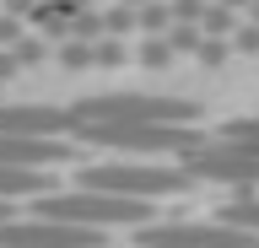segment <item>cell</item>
Wrapping results in <instances>:
<instances>
[{"mask_svg":"<svg viewBox=\"0 0 259 248\" xmlns=\"http://www.w3.org/2000/svg\"><path fill=\"white\" fill-rule=\"evenodd\" d=\"M167 11H173V22H200L205 0H167Z\"/></svg>","mask_w":259,"mask_h":248,"instance_id":"e0dca14e","label":"cell"},{"mask_svg":"<svg viewBox=\"0 0 259 248\" xmlns=\"http://www.w3.org/2000/svg\"><path fill=\"white\" fill-rule=\"evenodd\" d=\"M16 70H22V65L11 60V49H0V81H6V76H16Z\"/></svg>","mask_w":259,"mask_h":248,"instance_id":"ffe728a7","label":"cell"},{"mask_svg":"<svg viewBox=\"0 0 259 248\" xmlns=\"http://www.w3.org/2000/svg\"><path fill=\"white\" fill-rule=\"evenodd\" d=\"M76 157V140H32V135H0V167H60Z\"/></svg>","mask_w":259,"mask_h":248,"instance_id":"9c48e42d","label":"cell"},{"mask_svg":"<svg viewBox=\"0 0 259 248\" xmlns=\"http://www.w3.org/2000/svg\"><path fill=\"white\" fill-rule=\"evenodd\" d=\"M38 216L49 221H70V227H146L157 221L151 216V200H130V194H103V189H76V194H38L32 200Z\"/></svg>","mask_w":259,"mask_h":248,"instance_id":"7a4b0ae2","label":"cell"},{"mask_svg":"<svg viewBox=\"0 0 259 248\" xmlns=\"http://www.w3.org/2000/svg\"><path fill=\"white\" fill-rule=\"evenodd\" d=\"M70 108H27V103H6L0 108V135H32V140H54L70 135Z\"/></svg>","mask_w":259,"mask_h":248,"instance_id":"ba28073f","label":"cell"},{"mask_svg":"<svg viewBox=\"0 0 259 248\" xmlns=\"http://www.w3.org/2000/svg\"><path fill=\"white\" fill-rule=\"evenodd\" d=\"M216 221L243 227V232H259V200H232V205H222V216H216Z\"/></svg>","mask_w":259,"mask_h":248,"instance_id":"8fae6325","label":"cell"},{"mask_svg":"<svg viewBox=\"0 0 259 248\" xmlns=\"http://www.w3.org/2000/svg\"><path fill=\"white\" fill-rule=\"evenodd\" d=\"M49 173L44 167H0V200H38L49 194Z\"/></svg>","mask_w":259,"mask_h":248,"instance_id":"30bf717a","label":"cell"},{"mask_svg":"<svg viewBox=\"0 0 259 248\" xmlns=\"http://www.w3.org/2000/svg\"><path fill=\"white\" fill-rule=\"evenodd\" d=\"M184 167H189V178L232 183V189H248V183H259V151L232 146V140H210V146L189 151V157H184Z\"/></svg>","mask_w":259,"mask_h":248,"instance_id":"52a82bcc","label":"cell"},{"mask_svg":"<svg viewBox=\"0 0 259 248\" xmlns=\"http://www.w3.org/2000/svg\"><path fill=\"white\" fill-rule=\"evenodd\" d=\"M141 60H146V65H151V70H162V65H167V60H173V49H167L162 38H146V43H141Z\"/></svg>","mask_w":259,"mask_h":248,"instance_id":"2e32d148","label":"cell"},{"mask_svg":"<svg viewBox=\"0 0 259 248\" xmlns=\"http://www.w3.org/2000/svg\"><path fill=\"white\" fill-rule=\"evenodd\" d=\"M103 237H108L103 227H70V221H49V216L0 221V248H103Z\"/></svg>","mask_w":259,"mask_h":248,"instance_id":"8992f818","label":"cell"},{"mask_svg":"<svg viewBox=\"0 0 259 248\" xmlns=\"http://www.w3.org/2000/svg\"><path fill=\"white\" fill-rule=\"evenodd\" d=\"M222 140H232V146H248V151H259V119H232L222 130Z\"/></svg>","mask_w":259,"mask_h":248,"instance_id":"4fadbf2b","label":"cell"},{"mask_svg":"<svg viewBox=\"0 0 259 248\" xmlns=\"http://www.w3.org/2000/svg\"><path fill=\"white\" fill-rule=\"evenodd\" d=\"M70 140H76V146H108V151H146V157H157V151L189 157V151L210 146L205 135L189 130V124H119V119H87V124H70Z\"/></svg>","mask_w":259,"mask_h":248,"instance_id":"6da1fadb","label":"cell"},{"mask_svg":"<svg viewBox=\"0 0 259 248\" xmlns=\"http://www.w3.org/2000/svg\"><path fill=\"white\" fill-rule=\"evenodd\" d=\"M22 38V17H0V49H11Z\"/></svg>","mask_w":259,"mask_h":248,"instance_id":"ac0fdd59","label":"cell"},{"mask_svg":"<svg viewBox=\"0 0 259 248\" xmlns=\"http://www.w3.org/2000/svg\"><path fill=\"white\" fill-rule=\"evenodd\" d=\"M60 65H65V70H81V65H92V43H87V38H65V49H60Z\"/></svg>","mask_w":259,"mask_h":248,"instance_id":"5bb4252c","label":"cell"},{"mask_svg":"<svg viewBox=\"0 0 259 248\" xmlns=\"http://www.w3.org/2000/svg\"><path fill=\"white\" fill-rule=\"evenodd\" d=\"M119 6H130V11H135V6H146V0H119Z\"/></svg>","mask_w":259,"mask_h":248,"instance_id":"cb8c5ba5","label":"cell"},{"mask_svg":"<svg viewBox=\"0 0 259 248\" xmlns=\"http://www.w3.org/2000/svg\"><path fill=\"white\" fill-rule=\"evenodd\" d=\"M11 60H16L22 70L38 65V60H44V38H16V43H11Z\"/></svg>","mask_w":259,"mask_h":248,"instance_id":"9a60e30c","label":"cell"},{"mask_svg":"<svg viewBox=\"0 0 259 248\" xmlns=\"http://www.w3.org/2000/svg\"><path fill=\"white\" fill-rule=\"evenodd\" d=\"M141 248H259V232L227 221H146L135 227Z\"/></svg>","mask_w":259,"mask_h":248,"instance_id":"5b68a950","label":"cell"},{"mask_svg":"<svg viewBox=\"0 0 259 248\" xmlns=\"http://www.w3.org/2000/svg\"><path fill=\"white\" fill-rule=\"evenodd\" d=\"M248 17H254V27H259V0H248Z\"/></svg>","mask_w":259,"mask_h":248,"instance_id":"7402d4cb","label":"cell"},{"mask_svg":"<svg viewBox=\"0 0 259 248\" xmlns=\"http://www.w3.org/2000/svg\"><path fill=\"white\" fill-rule=\"evenodd\" d=\"M76 124L87 119H119V124H189L194 103L184 97H141V92H108V97H87L70 108Z\"/></svg>","mask_w":259,"mask_h":248,"instance_id":"277c9868","label":"cell"},{"mask_svg":"<svg viewBox=\"0 0 259 248\" xmlns=\"http://www.w3.org/2000/svg\"><path fill=\"white\" fill-rule=\"evenodd\" d=\"M135 22H141L146 33H167L173 27V11H167V0H146L141 11H135Z\"/></svg>","mask_w":259,"mask_h":248,"instance_id":"7c38bea8","label":"cell"},{"mask_svg":"<svg viewBox=\"0 0 259 248\" xmlns=\"http://www.w3.org/2000/svg\"><path fill=\"white\" fill-rule=\"evenodd\" d=\"M32 6H38V0H6V17H27Z\"/></svg>","mask_w":259,"mask_h":248,"instance_id":"d6986e66","label":"cell"},{"mask_svg":"<svg viewBox=\"0 0 259 248\" xmlns=\"http://www.w3.org/2000/svg\"><path fill=\"white\" fill-rule=\"evenodd\" d=\"M6 216H11V200H0V221H6Z\"/></svg>","mask_w":259,"mask_h":248,"instance_id":"603a6c76","label":"cell"},{"mask_svg":"<svg viewBox=\"0 0 259 248\" xmlns=\"http://www.w3.org/2000/svg\"><path fill=\"white\" fill-rule=\"evenodd\" d=\"M81 189H103V194H130V200H167V194H189L194 178L189 167H157V162H92L76 173Z\"/></svg>","mask_w":259,"mask_h":248,"instance_id":"3957f363","label":"cell"},{"mask_svg":"<svg viewBox=\"0 0 259 248\" xmlns=\"http://www.w3.org/2000/svg\"><path fill=\"white\" fill-rule=\"evenodd\" d=\"M216 6H227V11H248V0H216Z\"/></svg>","mask_w":259,"mask_h":248,"instance_id":"44dd1931","label":"cell"}]
</instances>
